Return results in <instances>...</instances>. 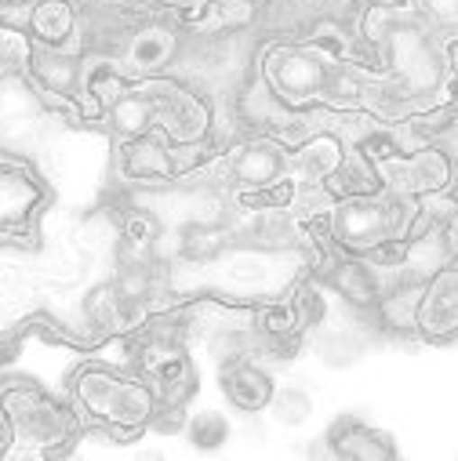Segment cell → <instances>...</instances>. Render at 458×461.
<instances>
[{"label": "cell", "instance_id": "13", "mask_svg": "<svg viewBox=\"0 0 458 461\" xmlns=\"http://www.w3.org/2000/svg\"><path fill=\"white\" fill-rule=\"evenodd\" d=\"M30 26L44 44H62L73 33V8L66 0H41Z\"/></svg>", "mask_w": 458, "mask_h": 461}, {"label": "cell", "instance_id": "7", "mask_svg": "<svg viewBox=\"0 0 458 461\" xmlns=\"http://www.w3.org/2000/svg\"><path fill=\"white\" fill-rule=\"evenodd\" d=\"M218 382H222L225 400L234 403L237 411H244V414H259V411H266L270 400H273V378H270L259 364H252V360H244V357L222 360Z\"/></svg>", "mask_w": 458, "mask_h": 461}, {"label": "cell", "instance_id": "16", "mask_svg": "<svg viewBox=\"0 0 458 461\" xmlns=\"http://www.w3.org/2000/svg\"><path fill=\"white\" fill-rule=\"evenodd\" d=\"M270 411H273V418H277L280 425L295 429V425H302V421L313 414V396H309L306 389H298V385H288V389H273Z\"/></svg>", "mask_w": 458, "mask_h": 461}, {"label": "cell", "instance_id": "17", "mask_svg": "<svg viewBox=\"0 0 458 461\" xmlns=\"http://www.w3.org/2000/svg\"><path fill=\"white\" fill-rule=\"evenodd\" d=\"M411 12L440 37H458V0H411Z\"/></svg>", "mask_w": 458, "mask_h": 461}, {"label": "cell", "instance_id": "11", "mask_svg": "<svg viewBox=\"0 0 458 461\" xmlns=\"http://www.w3.org/2000/svg\"><path fill=\"white\" fill-rule=\"evenodd\" d=\"M331 287L357 309H368L379 302V280L364 262H338L331 269Z\"/></svg>", "mask_w": 458, "mask_h": 461}, {"label": "cell", "instance_id": "14", "mask_svg": "<svg viewBox=\"0 0 458 461\" xmlns=\"http://www.w3.org/2000/svg\"><path fill=\"white\" fill-rule=\"evenodd\" d=\"M186 439L200 450V454H215V450H222L225 447V439H229V421L218 414V411H200V414H193L189 421H186Z\"/></svg>", "mask_w": 458, "mask_h": 461}, {"label": "cell", "instance_id": "21", "mask_svg": "<svg viewBox=\"0 0 458 461\" xmlns=\"http://www.w3.org/2000/svg\"><path fill=\"white\" fill-rule=\"evenodd\" d=\"M295 309H298V320L302 323H320L324 320V298H320V291L316 287H298V298L291 302Z\"/></svg>", "mask_w": 458, "mask_h": 461}, {"label": "cell", "instance_id": "9", "mask_svg": "<svg viewBox=\"0 0 458 461\" xmlns=\"http://www.w3.org/2000/svg\"><path fill=\"white\" fill-rule=\"evenodd\" d=\"M142 371L153 378V385L168 396V403L179 407V400L189 393L193 385V367L186 360V353L171 341H153L142 349Z\"/></svg>", "mask_w": 458, "mask_h": 461}, {"label": "cell", "instance_id": "12", "mask_svg": "<svg viewBox=\"0 0 458 461\" xmlns=\"http://www.w3.org/2000/svg\"><path fill=\"white\" fill-rule=\"evenodd\" d=\"M124 171L135 175V178H171L175 175V164H171V153L160 142L139 135L124 149Z\"/></svg>", "mask_w": 458, "mask_h": 461}, {"label": "cell", "instance_id": "19", "mask_svg": "<svg viewBox=\"0 0 458 461\" xmlns=\"http://www.w3.org/2000/svg\"><path fill=\"white\" fill-rule=\"evenodd\" d=\"M298 327H302V320H298L295 305H270V309L259 312V330L270 341H288V338H295Z\"/></svg>", "mask_w": 458, "mask_h": 461}, {"label": "cell", "instance_id": "8", "mask_svg": "<svg viewBox=\"0 0 458 461\" xmlns=\"http://www.w3.org/2000/svg\"><path fill=\"white\" fill-rule=\"evenodd\" d=\"M288 164L291 160L277 142L259 139V142H248V146L237 149V157L229 160V175H234V182L244 185V189H270V185L280 182Z\"/></svg>", "mask_w": 458, "mask_h": 461}, {"label": "cell", "instance_id": "4", "mask_svg": "<svg viewBox=\"0 0 458 461\" xmlns=\"http://www.w3.org/2000/svg\"><path fill=\"white\" fill-rule=\"evenodd\" d=\"M80 396L98 418L117 421L124 429H135V425L150 421V414H153V393L146 385L128 382V378H113L105 371L84 375L80 378Z\"/></svg>", "mask_w": 458, "mask_h": 461}, {"label": "cell", "instance_id": "20", "mask_svg": "<svg viewBox=\"0 0 458 461\" xmlns=\"http://www.w3.org/2000/svg\"><path fill=\"white\" fill-rule=\"evenodd\" d=\"M255 240H262V244H288V240H291V221H288L284 214H277V211L259 214V221H255Z\"/></svg>", "mask_w": 458, "mask_h": 461}, {"label": "cell", "instance_id": "3", "mask_svg": "<svg viewBox=\"0 0 458 461\" xmlns=\"http://www.w3.org/2000/svg\"><path fill=\"white\" fill-rule=\"evenodd\" d=\"M266 77L288 102H306L316 95H338V98H357L361 84L346 69H334L320 51L306 48H280L266 59Z\"/></svg>", "mask_w": 458, "mask_h": 461}, {"label": "cell", "instance_id": "2", "mask_svg": "<svg viewBox=\"0 0 458 461\" xmlns=\"http://www.w3.org/2000/svg\"><path fill=\"white\" fill-rule=\"evenodd\" d=\"M415 221V200L389 193V196H353L338 203L331 214V233L350 251H371L389 240H404L408 225Z\"/></svg>", "mask_w": 458, "mask_h": 461}, {"label": "cell", "instance_id": "18", "mask_svg": "<svg viewBox=\"0 0 458 461\" xmlns=\"http://www.w3.org/2000/svg\"><path fill=\"white\" fill-rule=\"evenodd\" d=\"M37 77L55 91H73V84L80 77V66L69 55H41L37 59Z\"/></svg>", "mask_w": 458, "mask_h": 461}, {"label": "cell", "instance_id": "5", "mask_svg": "<svg viewBox=\"0 0 458 461\" xmlns=\"http://www.w3.org/2000/svg\"><path fill=\"white\" fill-rule=\"evenodd\" d=\"M379 175L389 185V193L426 196V193H440L451 182V160L440 149H418L408 160H400V157L379 160Z\"/></svg>", "mask_w": 458, "mask_h": 461}, {"label": "cell", "instance_id": "6", "mask_svg": "<svg viewBox=\"0 0 458 461\" xmlns=\"http://www.w3.org/2000/svg\"><path fill=\"white\" fill-rule=\"evenodd\" d=\"M327 450L334 457H353V461H393L397 457V443L364 425L361 418H338L331 429H327Z\"/></svg>", "mask_w": 458, "mask_h": 461}, {"label": "cell", "instance_id": "15", "mask_svg": "<svg viewBox=\"0 0 458 461\" xmlns=\"http://www.w3.org/2000/svg\"><path fill=\"white\" fill-rule=\"evenodd\" d=\"M338 164H342V146L334 139H316L295 157V167L306 178H327L331 171H338Z\"/></svg>", "mask_w": 458, "mask_h": 461}, {"label": "cell", "instance_id": "10", "mask_svg": "<svg viewBox=\"0 0 458 461\" xmlns=\"http://www.w3.org/2000/svg\"><path fill=\"white\" fill-rule=\"evenodd\" d=\"M175 48H179V41H175L171 30H164V26H146V30H139V33L132 37V44H128V62H132L135 73H157V69H164V66L175 59Z\"/></svg>", "mask_w": 458, "mask_h": 461}, {"label": "cell", "instance_id": "1", "mask_svg": "<svg viewBox=\"0 0 458 461\" xmlns=\"http://www.w3.org/2000/svg\"><path fill=\"white\" fill-rule=\"evenodd\" d=\"M382 26V41L393 51V84L400 91V98L408 102H422L429 95L440 91V84L447 80V62L440 51V33L429 30L415 12H382L379 15Z\"/></svg>", "mask_w": 458, "mask_h": 461}]
</instances>
